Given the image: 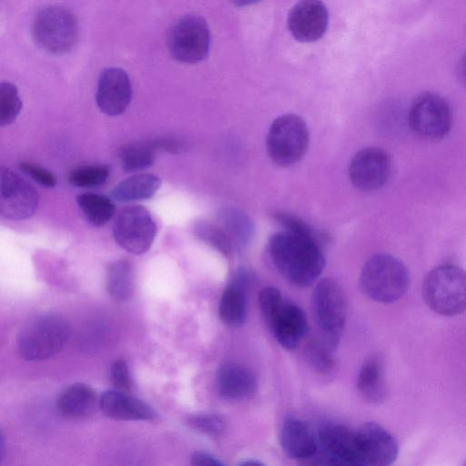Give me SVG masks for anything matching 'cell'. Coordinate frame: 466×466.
<instances>
[{
    "label": "cell",
    "mask_w": 466,
    "mask_h": 466,
    "mask_svg": "<svg viewBox=\"0 0 466 466\" xmlns=\"http://www.w3.org/2000/svg\"><path fill=\"white\" fill-rule=\"evenodd\" d=\"M99 408L106 416L116 420H152L157 416L148 404L116 389L101 395Z\"/></svg>",
    "instance_id": "ac0fdd59"
},
{
    "label": "cell",
    "mask_w": 466,
    "mask_h": 466,
    "mask_svg": "<svg viewBox=\"0 0 466 466\" xmlns=\"http://www.w3.org/2000/svg\"><path fill=\"white\" fill-rule=\"evenodd\" d=\"M119 159L125 171L134 172L151 167L155 161V153L148 145L130 144L120 150Z\"/></svg>",
    "instance_id": "f1b7e54d"
},
{
    "label": "cell",
    "mask_w": 466,
    "mask_h": 466,
    "mask_svg": "<svg viewBox=\"0 0 466 466\" xmlns=\"http://www.w3.org/2000/svg\"><path fill=\"white\" fill-rule=\"evenodd\" d=\"M329 342L311 340L308 343L305 353L309 363L318 371L328 372L332 370L335 359Z\"/></svg>",
    "instance_id": "1f68e13d"
},
{
    "label": "cell",
    "mask_w": 466,
    "mask_h": 466,
    "mask_svg": "<svg viewBox=\"0 0 466 466\" xmlns=\"http://www.w3.org/2000/svg\"><path fill=\"white\" fill-rule=\"evenodd\" d=\"M69 337L70 326L63 317L43 315L22 329L17 338V348L23 359L43 360L61 351Z\"/></svg>",
    "instance_id": "277c9868"
},
{
    "label": "cell",
    "mask_w": 466,
    "mask_h": 466,
    "mask_svg": "<svg viewBox=\"0 0 466 466\" xmlns=\"http://www.w3.org/2000/svg\"><path fill=\"white\" fill-rule=\"evenodd\" d=\"M427 306L441 316H456L466 309V272L452 264L433 268L422 284Z\"/></svg>",
    "instance_id": "3957f363"
},
{
    "label": "cell",
    "mask_w": 466,
    "mask_h": 466,
    "mask_svg": "<svg viewBox=\"0 0 466 466\" xmlns=\"http://www.w3.org/2000/svg\"><path fill=\"white\" fill-rule=\"evenodd\" d=\"M22 101L16 86L9 82L0 84V126L12 124L19 115Z\"/></svg>",
    "instance_id": "f546056e"
},
{
    "label": "cell",
    "mask_w": 466,
    "mask_h": 466,
    "mask_svg": "<svg viewBox=\"0 0 466 466\" xmlns=\"http://www.w3.org/2000/svg\"><path fill=\"white\" fill-rule=\"evenodd\" d=\"M195 236L204 243L225 256H229L233 251V243L222 227L208 221L199 220L193 226Z\"/></svg>",
    "instance_id": "83f0119b"
},
{
    "label": "cell",
    "mask_w": 466,
    "mask_h": 466,
    "mask_svg": "<svg viewBox=\"0 0 466 466\" xmlns=\"http://www.w3.org/2000/svg\"><path fill=\"white\" fill-rule=\"evenodd\" d=\"M210 34L207 22L198 15H186L170 29L167 46L174 59L185 64L202 61L208 54Z\"/></svg>",
    "instance_id": "9c48e42d"
},
{
    "label": "cell",
    "mask_w": 466,
    "mask_h": 466,
    "mask_svg": "<svg viewBox=\"0 0 466 466\" xmlns=\"http://www.w3.org/2000/svg\"><path fill=\"white\" fill-rule=\"evenodd\" d=\"M20 169L43 187H54L56 185V177L55 175L39 165L31 162H22L20 164Z\"/></svg>",
    "instance_id": "e575fe53"
},
{
    "label": "cell",
    "mask_w": 466,
    "mask_h": 466,
    "mask_svg": "<svg viewBox=\"0 0 466 466\" xmlns=\"http://www.w3.org/2000/svg\"><path fill=\"white\" fill-rule=\"evenodd\" d=\"M39 195L35 188L16 172L2 167L0 172V213L11 220H24L37 209Z\"/></svg>",
    "instance_id": "8fae6325"
},
{
    "label": "cell",
    "mask_w": 466,
    "mask_h": 466,
    "mask_svg": "<svg viewBox=\"0 0 466 466\" xmlns=\"http://www.w3.org/2000/svg\"><path fill=\"white\" fill-rule=\"evenodd\" d=\"M322 243L287 230L273 234L268 251L278 270L293 285L308 287L325 267Z\"/></svg>",
    "instance_id": "6da1fadb"
},
{
    "label": "cell",
    "mask_w": 466,
    "mask_h": 466,
    "mask_svg": "<svg viewBox=\"0 0 466 466\" xmlns=\"http://www.w3.org/2000/svg\"><path fill=\"white\" fill-rule=\"evenodd\" d=\"M266 321L278 342L287 350L299 346L308 328L304 312L286 300Z\"/></svg>",
    "instance_id": "e0dca14e"
},
{
    "label": "cell",
    "mask_w": 466,
    "mask_h": 466,
    "mask_svg": "<svg viewBox=\"0 0 466 466\" xmlns=\"http://www.w3.org/2000/svg\"><path fill=\"white\" fill-rule=\"evenodd\" d=\"M110 380L116 390L128 391L131 389V379L126 361L116 360L110 366Z\"/></svg>",
    "instance_id": "d590c367"
},
{
    "label": "cell",
    "mask_w": 466,
    "mask_h": 466,
    "mask_svg": "<svg viewBox=\"0 0 466 466\" xmlns=\"http://www.w3.org/2000/svg\"><path fill=\"white\" fill-rule=\"evenodd\" d=\"M329 24V13L320 0H300L288 18L289 30L299 42L310 43L321 38Z\"/></svg>",
    "instance_id": "9a60e30c"
},
{
    "label": "cell",
    "mask_w": 466,
    "mask_h": 466,
    "mask_svg": "<svg viewBox=\"0 0 466 466\" xmlns=\"http://www.w3.org/2000/svg\"><path fill=\"white\" fill-rule=\"evenodd\" d=\"M76 203L86 220L94 227L106 224L116 211L113 201L106 196L96 193H83L76 197Z\"/></svg>",
    "instance_id": "d4e9b609"
},
{
    "label": "cell",
    "mask_w": 466,
    "mask_h": 466,
    "mask_svg": "<svg viewBox=\"0 0 466 466\" xmlns=\"http://www.w3.org/2000/svg\"><path fill=\"white\" fill-rule=\"evenodd\" d=\"M274 217L277 222L284 228V230L303 237L314 238L322 244L323 240L325 241L326 237L320 233H318L317 230L312 228L306 222L293 215H289L284 212H277Z\"/></svg>",
    "instance_id": "d6a6232c"
},
{
    "label": "cell",
    "mask_w": 466,
    "mask_h": 466,
    "mask_svg": "<svg viewBox=\"0 0 466 466\" xmlns=\"http://www.w3.org/2000/svg\"><path fill=\"white\" fill-rule=\"evenodd\" d=\"M161 184L160 178L153 174L134 175L112 190V198L119 202L148 199L155 195Z\"/></svg>",
    "instance_id": "cb8c5ba5"
},
{
    "label": "cell",
    "mask_w": 466,
    "mask_h": 466,
    "mask_svg": "<svg viewBox=\"0 0 466 466\" xmlns=\"http://www.w3.org/2000/svg\"><path fill=\"white\" fill-rule=\"evenodd\" d=\"M320 463L361 466L355 431L340 424H328L319 432Z\"/></svg>",
    "instance_id": "5bb4252c"
},
{
    "label": "cell",
    "mask_w": 466,
    "mask_h": 466,
    "mask_svg": "<svg viewBox=\"0 0 466 466\" xmlns=\"http://www.w3.org/2000/svg\"><path fill=\"white\" fill-rule=\"evenodd\" d=\"M466 464V463H465Z\"/></svg>",
    "instance_id": "60d3db41"
},
{
    "label": "cell",
    "mask_w": 466,
    "mask_h": 466,
    "mask_svg": "<svg viewBox=\"0 0 466 466\" xmlns=\"http://www.w3.org/2000/svg\"><path fill=\"white\" fill-rule=\"evenodd\" d=\"M361 466H387L399 453L395 437L376 422H365L355 430Z\"/></svg>",
    "instance_id": "4fadbf2b"
},
{
    "label": "cell",
    "mask_w": 466,
    "mask_h": 466,
    "mask_svg": "<svg viewBox=\"0 0 466 466\" xmlns=\"http://www.w3.org/2000/svg\"><path fill=\"white\" fill-rule=\"evenodd\" d=\"M99 407L96 391L84 383H75L61 392L56 400L58 413L69 420H79L91 415Z\"/></svg>",
    "instance_id": "ffe728a7"
},
{
    "label": "cell",
    "mask_w": 466,
    "mask_h": 466,
    "mask_svg": "<svg viewBox=\"0 0 466 466\" xmlns=\"http://www.w3.org/2000/svg\"><path fill=\"white\" fill-rule=\"evenodd\" d=\"M357 387L362 398L371 403H380L386 399L387 386L381 360L370 358L360 370Z\"/></svg>",
    "instance_id": "603a6c76"
},
{
    "label": "cell",
    "mask_w": 466,
    "mask_h": 466,
    "mask_svg": "<svg viewBox=\"0 0 466 466\" xmlns=\"http://www.w3.org/2000/svg\"><path fill=\"white\" fill-rule=\"evenodd\" d=\"M240 465H254V466H258V465H263V463H261L260 461H255V460H248V461H242L240 463Z\"/></svg>",
    "instance_id": "ab89813d"
},
{
    "label": "cell",
    "mask_w": 466,
    "mask_h": 466,
    "mask_svg": "<svg viewBox=\"0 0 466 466\" xmlns=\"http://www.w3.org/2000/svg\"><path fill=\"white\" fill-rule=\"evenodd\" d=\"M391 168V158L384 149L376 147H365L351 158L349 177L359 190L376 191L388 182Z\"/></svg>",
    "instance_id": "7c38bea8"
},
{
    "label": "cell",
    "mask_w": 466,
    "mask_h": 466,
    "mask_svg": "<svg viewBox=\"0 0 466 466\" xmlns=\"http://www.w3.org/2000/svg\"><path fill=\"white\" fill-rule=\"evenodd\" d=\"M248 279V272L240 271L236 279L227 286L221 295L218 314L221 320L228 326H241L246 319V287Z\"/></svg>",
    "instance_id": "44dd1931"
},
{
    "label": "cell",
    "mask_w": 466,
    "mask_h": 466,
    "mask_svg": "<svg viewBox=\"0 0 466 466\" xmlns=\"http://www.w3.org/2000/svg\"><path fill=\"white\" fill-rule=\"evenodd\" d=\"M237 6H247L258 3L259 0H230Z\"/></svg>",
    "instance_id": "f35d334b"
},
{
    "label": "cell",
    "mask_w": 466,
    "mask_h": 466,
    "mask_svg": "<svg viewBox=\"0 0 466 466\" xmlns=\"http://www.w3.org/2000/svg\"><path fill=\"white\" fill-rule=\"evenodd\" d=\"M408 123L420 137L430 141L441 140L451 129V106L445 98L436 93H422L410 106Z\"/></svg>",
    "instance_id": "52a82bcc"
},
{
    "label": "cell",
    "mask_w": 466,
    "mask_h": 466,
    "mask_svg": "<svg viewBox=\"0 0 466 466\" xmlns=\"http://www.w3.org/2000/svg\"><path fill=\"white\" fill-rule=\"evenodd\" d=\"M257 383L253 374L238 364H226L217 374V387L221 397L227 400H242L254 392Z\"/></svg>",
    "instance_id": "7402d4cb"
},
{
    "label": "cell",
    "mask_w": 466,
    "mask_h": 466,
    "mask_svg": "<svg viewBox=\"0 0 466 466\" xmlns=\"http://www.w3.org/2000/svg\"><path fill=\"white\" fill-rule=\"evenodd\" d=\"M312 308L325 339L335 347L346 320V299L340 286L331 279L319 281L312 294Z\"/></svg>",
    "instance_id": "ba28073f"
},
{
    "label": "cell",
    "mask_w": 466,
    "mask_h": 466,
    "mask_svg": "<svg viewBox=\"0 0 466 466\" xmlns=\"http://www.w3.org/2000/svg\"><path fill=\"white\" fill-rule=\"evenodd\" d=\"M132 97L128 75L119 67L106 68L98 78L96 101L106 115L115 116L126 111Z\"/></svg>",
    "instance_id": "2e32d148"
},
{
    "label": "cell",
    "mask_w": 466,
    "mask_h": 466,
    "mask_svg": "<svg viewBox=\"0 0 466 466\" xmlns=\"http://www.w3.org/2000/svg\"><path fill=\"white\" fill-rule=\"evenodd\" d=\"M359 285L369 299L383 304L393 303L400 299L409 289V271L396 257L377 253L363 265Z\"/></svg>",
    "instance_id": "7a4b0ae2"
},
{
    "label": "cell",
    "mask_w": 466,
    "mask_h": 466,
    "mask_svg": "<svg viewBox=\"0 0 466 466\" xmlns=\"http://www.w3.org/2000/svg\"><path fill=\"white\" fill-rule=\"evenodd\" d=\"M188 425L206 435L217 437L226 431V422L217 414H198L187 419Z\"/></svg>",
    "instance_id": "836d02e7"
},
{
    "label": "cell",
    "mask_w": 466,
    "mask_h": 466,
    "mask_svg": "<svg viewBox=\"0 0 466 466\" xmlns=\"http://www.w3.org/2000/svg\"><path fill=\"white\" fill-rule=\"evenodd\" d=\"M157 225L150 212L142 206L122 208L113 224V236L123 249L135 255L147 252L157 235Z\"/></svg>",
    "instance_id": "30bf717a"
},
{
    "label": "cell",
    "mask_w": 466,
    "mask_h": 466,
    "mask_svg": "<svg viewBox=\"0 0 466 466\" xmlns=\"http://www.w3.org/2000/svg\"><path fill=\"white\" fill-rule=\"evenodd\" d=\"M32 35L43 50L52 55H65L77 42V20L66 7L46 6L37 12L33 20Z\"/></svg>",
    "instance_id": "5b68a950"
},
{
    "label": "cell",
    "mask_w": 466,
    "mask_h": 466,
    "mask_svg": "<svg viewBox=\"0 0 466 466\" xmlns=\"http://www.w3.org/2000/svg\"><path fill=\"white\" fill-rule=\"evenodd\" d=\"M456 73L460 82L466 86V53L460 58Z\"/></svg>",
    "instance_id": "74e56055"
},
{
    "label": "cell",
    "mask_w": 466,
    "mask_h": 466,
    "mask_svg": "<svg viewBox=\"0 0 466 466\" xmlns=\"http://www.w3.org/2000/svg\"><path fill=\"white\" fill-rule=\"evenodd\" d=\"M283 451L296 460L311 459L318 450V439L309 426L295 417H287L280 431Z\"/></svg>",
    "instance_id": "d6986e66"
},
{
    "label": "cell",
    "mask_w": 466,
    "mask_h": 466,
    "mask_svg": "<svg viewBox=\"0 0 466 466\" xmlns=\"http://www.w3.org/2000/svg\"><path fill=\"white\" fill-rule=\"evenodd\" d=\"M309 132L305 121L294 114L277 117L270 125L267 139V151L270 159L279 167H290L306 154Z\"/></svg>",
    "instance_id": "8992f818"
},
{
    "label": "cell",
    "mask_w": 466,
    "mask_h": 466,
    "mask_svg": "<svg viewBox=\"0 0 466 466\" xmlns=\"http://www.w3.org/2000/svg\"><path fill=\"white\" fill-rule=\"evenodd\" d=\"M109 173V167L105 165L82 166L70 171L68 181L77 187H93L104 184Z\"/></svg>",
    "instance_id": "4dcf8cb0"
},
{
    "label": "cell",
    "mask_w": 466,
    "mask_h": 466,
    "mask_svg": "<svg viewBox=\"0 0 466 466\" xmlns=\"http://www.w3.org/2000/svg\"><path fill=\"white\" fill-rule=\"evenodd\" d=\"M106 289L110 296L118 301L128 300L133 294L132 266L127 259H118L108 266Z\"/></svg>",
    "instance_id": "484cf974"
},
{
    "label": "cell",
    "mask_w": 466,
    "mask_h": 466,
    "mask_svg": "<svg viewBox=\"0 0 466 466\" xmlns=\"http://www.w3.org/2000/svg\"><path fill=\"white\" fill-rule=\"evenodd\" d=\"M220 218L222 228L228 235L233 246H243L250 240L253 232L252 223L244 213L228 208L222 211Z\"/></svg>",
    "instance_id": "4316f807"
},
{
    "label": "cell",
    "mask_w": 466,
    "mask_h": 466,
    "mask_svg": "<svg viewBox=\"0 0 466 466\" xmlns=\"http://www.w3.org/2000/svg\"><path fill=\"white\" fill-rule=\"evenodd\" d=\"M191 464L197 466H223L224 463L210 453L196 451L191 456Z\"/></svg>",
    "instance_id": "8d00e7d4"
}]
</instances>
